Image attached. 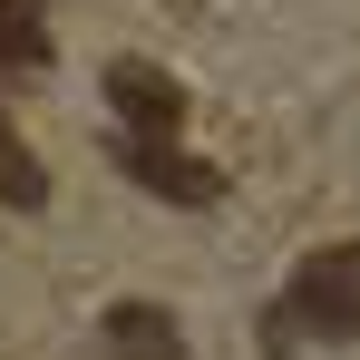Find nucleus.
<instances>
[{
    "mask_svg": "<svg viewBox=\"0 0 360 360\" xmlns=\"http://www.w3.org/2000/svg\"><path fill=\"white\" fill-rule=\"evenodd\" d=\"M263 331H273V351H292V331H311V341H360V243L302 253L292 292H283V311H273Z\"/></svg>",
    "mask_w": 360,
    "mask_h": 360,
    "instance_id": "f257e3e1",
    "label": "nucleus"
},
{
    "mask_svg": "<svg viewBox=\"0 0 360 360\" xmlns=\"http://www.w3.org/2000/svg\"><path fill=\"white\" fill-rule=\"evenodd\" d=\"M108 108L136 127V146H176V127H185V88H176L156 59H108Z\"/></svg>",
    "mask_w": 360,
    "mask_h": 360,
    "instance_id": "f03ea898",
    "label": "nucleus"
},
{
    "mask_svg": "<svg viewBox=\"0 0 360 360\" xmlns=\"http://www.w3.org/2000/svg\"><path fill=\"white\" fill-rule=\"evenodd\" d=\"M127 176L146 185V195H166V205H214V195H224V176H214L205 156H185V146H136V136H127Z\"/></svg>",
    "mask_w": 360,
    "mask_h": 360,
    "instance_id": "7ed1b4c3",
    "label": "nucleus"
},
{
    "mask_svg": "<svg viewBox=\"0 0 360 360\" xmlns=\"http://www.w3.org/2000/svg\"><path fill=\"white\" fill-rule=\"evenodd\" d=\"M98 341L117 360H185V321L166 311V302H117L108 321H98Z\"/></svg>",
    "mask_w": 360,
    "mask_h": 360,
    "instance_id": "20e7f679",
    "label": "nucleus"
},
{
    "mask_svg": "<svg viewBox=\"0 0 360 360\" xmlns=\"http://www.w3.org/2000/svg\"><path fill=\"white\" fill-rule=\"evenodd\" d=\"M0 205H10V214H39V205H49V166H39L10 127H0Z\"/></svg>",
    "mask_w": 360,
    "mask_h": 360,
    "instance_id": "39448f33",
    "label": "nucleus"
},
{
    "mask_svg": "<svg viewBox=\"0 0 360 360\" xmlns=\"http://www.w3.org/2000/svg\"><path fill=\"white\" fill-rule=\"evenodd\" d=\"M0 59H10V68H49V30H39V0H0Z\"/></svg>",
    "mask_w": 360,
    "mask_h": 360,
    "instance_id": "423d86ee",
    "label": "nucleus"
}]
</instances>
